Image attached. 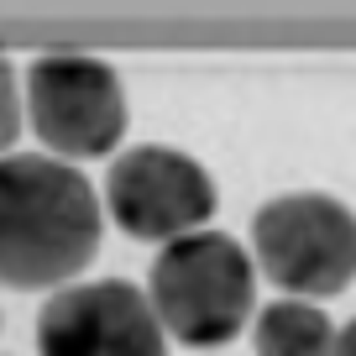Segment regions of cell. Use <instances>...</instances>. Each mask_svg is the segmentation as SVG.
<instances>
[{"mask_svg":"<svg viewBox=\"0 0 356 356\" xmlns=\"http://www.w3.org/2000/svg\"><path fill=\"white\" fill-rule=\"evenodd\" d=\"M252 267L289 299H330L356 283V215L330 194H278L252 215Z\"/></svg>","mask_w":356,"mask_h":356,"instance_id":"obj_3","label":"cell"},{"mask_svg":"<svg viewBox=\"0 0 356 356\" xmlns=\"http://www.w3.org/2000/svg\"><path fill=\"white\" fill-rule=\"evenodd\" d=\"M257 356H335V325L320 304L273 299L252 325Z\"/></svg>","mask_w":356,"mask_h":356,"instance_id":"obj_7","label":"cell"},{"mask_svg":"<svg viewBox=\"0 0 356 356\" xmlns=\"http://www.w3.org/2000/svg\"><path fill=\"white\" fill-rule=\"evenodd\" d=\"M105 215L131 241H178L210 225L215 178L178 147H131L105 173Z\"/></svg>","mask_w":356,"mask_h":356,"instance_id":"obj_5","label":"cell"},{"mask_svg":"<svg viewBox=\"0 0 356 356\" xmlns=\"http://www.w3.org/2000/svg\"><path fill=\"white\" fill-rule=\"evenodd\" d=\"M37 356H168L152 304L126 278L68 283L37 314Z\"/></svg>","mask_w":356,"mask_h":356,"instance_id":"obj_6","label":"cell"},{"mask_svg":"<svg viewBox=\"0 0 356 356\" xmlns=\"http://www.w3.org/2000/svg\"><path fill=\"white\" fill-rule=\"evenodd\" d=\"M22 115L58 163L105 157L126 136V89L105 58L95 53H37L26 63Z\"/></svg>","mask_w":356,"mask_h":356,"instance_id":"obj_4","label":"cell"},{"mask_svg":"<svg viewBox=\"0 0 356 356\" xmlns=\"http://www.w3.org/2000/svg\"><path fill=\"white\" fill-rule=\"evenodd\" d=\"M100 194L74 163L47 152L0 157V283L6 289H68L100 252Z\"/></svg>","mask_w":356,"mask_h":356,"instance_id":"obj_1","label":"cell"},{"mask_svg":"<svg viewBox=\"0 0 356 356\" xmlns=\"http://www.w3.org/2000/svg\"><path fill=\"white\" fill-rule=\"evenodd\" d=\"M335 356H356V320L346 330H335Z\"/></svg>","mask_w":356,"mask_h":356,"instance_id":"obj_9","label":"cell"},{"mask_svg":"<svg viewBox=\"0 0 356 356\" xmlns=\"http://www.w3.org/2000/svg\"><path fill=\"white\" fill-rule=\"evenodd\" d=\"M16 131H22V89H16V68L0 53V157L11 152Z\"/></svg>","mask_w":356,"mask_h":356,"instance_id":"obj_8","label":"cell"},{"mask_svg":"<svg viewBox=\"0 0 356 356\" xmlns=\"http://www.w3.org/2000/svg\"><path fill=\"white\" fill-rule=\"evenodd\" d=\"M147 304L168 341L215 351L236 341L257 309V267L236 236L225 231H194L168 241L152 257L147 273Z\"/></svg>","mask_w":356,"mask_h":356,"instance_id":"obj_2","label":"cell"}]
</instances>
